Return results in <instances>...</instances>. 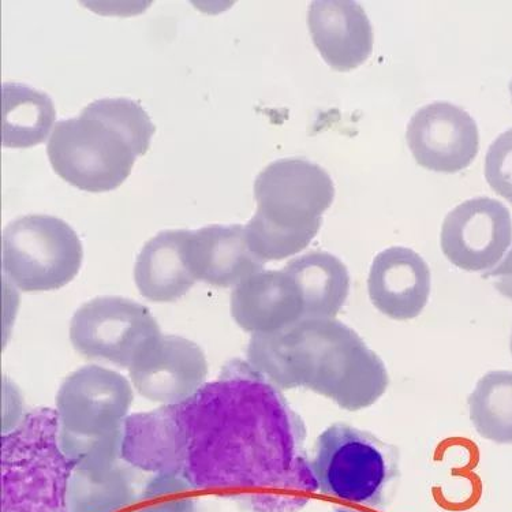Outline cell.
<instances>
[{"label": "cell", "instance_id": "obj_1", "mask_svg": "<svg viewBox=\"0 0 512 512\" xmlns=\"http://www.w3.org/2000/svg\"><path fill=\"white\" fill-rule=\"evenodd\" d=\"M305 439L280 388L235 360L188 401L127 417L121 459L252 512H300L319 491Z\"/></svg>", "mask_w": 512, "mask_h": 512}, {"label": "cell", "instance_id": "obj_2", "mask_svg": "<svg viewBox=\"0 0 512 512\" xmlns=\"http://www.w3.org/2000/svg\"><path fill=\"white\" fill-rule=\"evenodd\" d=\"M248 362L280 390L308 388L349 411L375 405L390 386L379 355L335 319H302L278 334L253 336Z\"/></svg>", "mask_w": 512, "mask_h": 512}, {"label": "cell", "instance_id": "obj_3", "mask_svg": "<svg viewBox=\"0 0 512 512\" xmlns=\"http://www.w3.org/2000/svg\"><path fill=\"white\" fill-rule=\"evenodd\" d=\"M257 211L245 226L250 250L261 261H278L308 248L323 213L335 198L330 174L301 158L279 159L254 181Z\"/></svg>", "mask_w": 512, "mask_h": 512}, {"label": "cell", "instance_id": "obj_4", "mask_svg": "<svg viewBox=\"0 0 512 512\" xmlns=\"http://www.w3.org/2000/svg\"><path fill=\"white\" fill-rule=\"evenodd\" d=\"M76 467L62 450L56 411L26 414L2 436V512H73Z\"/></svg>", "mask_w": 512, "mask_h": 512}, {"label": "cell", "instance_id": "obj_5", "mask_svg": "<svg viewBox=\"0 0 512 512\" xmlns=\"http://www.w3.org/2000/svg\"><path fill=\"white\" fill-rule=\"evenodd\" d=\"M148 147L89 103L80 117L55 123L47 155L56 174L84 192L103 193L126 181Z\"/></svg>", "mask_w": 512, "mask_h": 512}, {"label": "cell", "instance_id": "obj_6", "mask_svg": "<svg viewBox=\"0 0 512 512\" xmlns=\"http://www.w3.org/2000/svg\"><path fill=\"white\" fill-rule=\"evenodd\" d=\"M312 466L323 495L377 507L398 477L399 457L394 446L372 433L338 422L317 439Z\"/></svg>", "mask_w": 512, "mask_h": 512}, {"label": "cell", "instance_id": "obj_7", "mask_svg": "<svg viewBox=\"0 0 512 512\" xmlns=\"http://www.w3.org/2000/svg\"><path fill=\"white\" fill-rule=\"evenodd\" d=\"M82 259L76 231L55 216H22L3 230V275L26 293L66 286L80 272Z\"/></svg>", "mask_w": 512, "mask_h": 512}, {"label": "cell", "instance_id": "obj_8", "mask_svg": "<svg viewBox=\"0 0 512 512\" xmlns=\"http://www.w3.org/2000/svg\"><path fill=\"white\" fill-rule=\"evenodd\" d=\"M162 335L147 306L123 297H97L81 305L70 323L71 345L89 360L129 369Z\"/></svg>", "mask_w": 512, "mask_h": 512}, {"label": "cell", "instance_id": "obj_9", "mask_svg": "<svg viewBox=\"0 0 512 512\" xmlns=\"http://www.w3.org/2000/svg\"><path fill=\"white\" fill-rule=\"evenodd\" d=\"M132 402V386L125 377L102 366H84L63 381L56 395L59 429L76 440L121 435Z\"/></svg>", "mask_w": 512, "mask_h": 512}, {"label": "cell", "instance_id": "obj_10", "mask_svg": "<svg viewBox=\"0 0 512 512\" xmlns=\"http://www.w3.org/2000/svg\"><path fill=\"white\" fill-rule=\"evenodd\" d=\"M511 244V213L489 197L472 198L452 209L440 234L444 256L467 272L491 271Z\"/></svg>", "mask_w": 512, "mask_h": 512}, {"label": "cell", "instance_id": "obj_11", "mask_svg": "<svg viewBox=\"0 0 512 512\" xmlns=\"http://www.w3.org/2000/svg\"><path fill=\"white\" fill-rule=\"evenodd\" d=\"M407 145L426 170L455 174L476 159L480 133L469 112L448 102L420 108L407 125Z\"/></svg>", "mask_w": 512, "mask_h": 512}, {"label": "cell", "instance_id": "obj_12", "mask_svg": "<svg viewBox=\"0 0 512 512\" xmlns=\"http://www.w3.org/2000/svg\"><path fill=\"white\" fill-rule=\"evenodd\" d=\"M138 394L148 401L178 405L205 384L208 373L204 351L192 340L160 335L129 368Z\"/></svg>", "mask_w": 512, "mask_h": 512}, {"label": "cell", "instance_id": "obj_13", "mask_svg": "<svg viewBox=\"0 0 512 512\" xmlns=\"http://www.w3.org/2000/svg\"><path fill=\"white\" fill-rule=\"evenodd\" d=\"M230 306L235 323L253 336L278 334L304 319L301 291L283 269H263L239 283Z\"/></svg>", "mask_w": 512, "mask_h": 512}, {"label": "cell", "instance_id": "obj_14", "mask_svg": "<svg viewBox=\"0 0 512 512\" xmlns=\"http://www.w3.org/2000/svg\"><path fill=\"white\" fill-rule=\"evenodd\" d=\"M372 304L392 320H413L428 305L431 269L420 254L403 246L380 252L369 269Z\"/></svg>", "mask_w": 512, "mask_h": 512}, {"label": "cell", "instance_id": "obj_15", "mask_svg": "<svg viewBox=\"0 0 512 512\" xmlns=\"http://www.w3.org/2000/svg\"><path fill=\"white\" fill-rule=\"evenodd\" d=\"M308 26L320 55L336 71L357 69L372 54L371 21L354 0L310 3Z\"/></svg>", "mask_w": 512, "mask_h": 512}, {"label": "cell", "instance_id": "obj_16", "mask_svg": "<svg viewBox=\"0 0 512 512\" xmlns=\"http://www.w3.org/2000/svg\"><path fill=\"white\" fill-rule=\"evenodd\" d=\"M189 261L197 280L216 287H237L265 265L250 250L242 224H211L192 231Z\"/></svg>", "mask_w": 512, "mask_h": 512}, {"label": "cell", "instance_id": "obj_17", "mask_svg": "<svg viewBox=\"0 0 512 512\" xmlns=\"http://www.w3.org/2000/svg\"><path fill=\"white\" fill-rule=\"evenodd\" d=\"M192 230L160 231L144 245L134 267V282L152 302H174L197 282L189 261Z\"/></svg>", "mask_w": 512, "mask_h": 512}, {"label": "cell", "instance_id": "obj_18", "mask_svg": "<svg viewBox=\"0 0 512 512\" xmlns=\"http://www.w3.org/2000/svg\"><path fill=\"white\" fill-rule=\"evenodd\" d=\"M297 283L304 319H335L350 293L347 267L334 254L309 252L283 268Z\"/></svg>", "mask_w": 512, "mask_h": 512}, {"label": "cell", "instance_id": "obj_19", "mask_svg": "<svg viewBox=\"0 0 512 512\" xmlns=\"http://www.w3.org/2000/svg\"><path fill=\"white\" fill-rule=\"evenodd\" d=\"M56 117L47 93L18 82L2 85V145L31 148L47 140Z\"/></svg>", "mask_w": 512, "mask_h": 512}, {"label": "cell", "instance_id": "obj_20", "mask_svg": "<svg viewBox=\"0 0 512 512\" xmlns=\"http://www.w3.org/2000/svg\"><path fill=\"white\" fill-rule=\"evenodd\" d=\"M470 420L482 439L512 444V372L482 376L469 399Z\"/></svg>", "mask_w": 512, "mask_h": 512}, {"label": "cell", "instance_id": "obj_21", "mask_svg": "<svg viewBox=\"0 0 512 512\" xmlns=\"http://www.w3.org/2000/svg\"><path fill=\"white\" fill-rule=\"evenodd\" d=\"M485 178L499 196L512 204V129L500 134L489 147Z\"/></svg>", "mask_w": 512, "mask_h": 512}, {"label": "cell", "instance_id": "obj_22", "mask_svg": "<svg viewBox=\"0 0 512 512\" xmlns=\"http://www.w3.org/2000/svg\"><path fill=\"white\" fill-rule=\"evenodd\" d=\"M484 278L492 279L493 286L503 297L512 301V249Z\"/></svg>", "mask_w": 512, "mask_h": 512}, {"label": "cell", "instance_id": "obj_23", "mask_svg": "<svg viewBox=\"0 0 512 512\" xmlns=\"http://www.w3.org/2000/svg\"><path fill=\"white\" fill-rule=\"evenodd\" d=\"M335 512H364V511H355V510H349V508H340V510H336Z\"/></svg>", "mask_w": 512, "mask_h": 512}, {"label": "cell", "instance_id": "obj_24", "mask_svg": "<svg viewBox=\"0 0 512 512\" xmlns=\"http://www.w3.org/2000/svg\"><path fill=\"white\" fill-rule=\"evenodd\" d=\"M510 350H511V354H512V332H511V338H510Z\"/></svg>", "mask_w": 512, "mask_h": 512}, {"label": "cell", "instance_id": "obj_25", "mask_svg": "<svg viewBox=\"0 0 512 512\" xmlns=\"http://www.w3.org/2000/svg\"><path fill=\"white\" fill-rule=\"evenodd\" d=\"M510 93H511V99H512V80L510 82Z\"/></svg>", "mask_w": 512, "mask_h": 512}]
</instances>
